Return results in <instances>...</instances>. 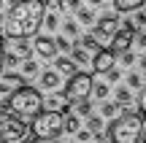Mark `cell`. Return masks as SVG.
Wrapping results in <instances>:
<instances>
[{
    "label": "cell",
    "mask_w": 146,
    "mask_h": 143,
    "mask_svg": "<svg viewBox=\"0 0 146 143\" xmlns=\"http://www.w3.org/2000/svg\"><path fill=\"white\" fill-rule=\"evenodd\" d=\"M43 14H46L43 0H14L5 14V35L33 38L43 27Z\"/></svg>",
    "instance_id": "6da1fadb"
},
{
    "label": "cell",
    "mask_w": 146,
    "mask_h": 143,
    "mask_svg": "<svg viewBox=\"0 0 146 143\" xmlns=\"http://www.w3.org/2000/svg\"><path fill=\"white\" fill-rule=\"evenodd\" d=\"M122 116L111 119V127H108V140L111 143H138V135L143 130V113L141 111H130L127 105Z\"/></svg>",
    "instance_id": "7a4b0ae2"
},
{
    "label": "cell",
    "mask_w": 146,
    "mask_h": 143,
    "mask_svg": "<svg viewBox=\"0 0 146 143\" xmlns=\"http://www.w3.org/2000/svg\"><path fill=\"white\" fill-rule=\"evenodd\" d=\"M5 105H8V111L19 113V116H35L41 111V92L27 86V84H22L16 89H11Z\"/></svg>",
    "instance_id": "3957f363"
},
{
    "label": "cell",
    "mask_w": 146,
    "mask_h": 143,
    "mask_svg": "<svg viewBox=\"0 0 146 143\" xmlns=\"http://www.w3.org/2000/svg\"><path fill=\"white\" fill-rule=\"evenodd\" d=\"M30 135V124L19 113L0 108V143H22Z\"/></svg>",
    "instance_id": "277c9868"
},
{
    "label": "cell",
    "mask_w": 146,
    "mask_h": 143,
    "mask_svg": "<svg viewBox=\"0 0 146 143\" xmlns=\"http://www.w3.org/2000/svg\"><path fill=\"white\" fill-rule=\"evenodd\" d=\"M30 132H33V138H38V140L57 138V135L62 132V113H57V111H43V108H41V111L33 116Z\"/></svg>",
    "instance_id": "5b68a950"
},
{
    "label": "cell",
    "mask_w": 146,
    "mask_h": 143,
    "mask_svg": "<svg viewBox=\"0 0 146 143\" xmlns=\"http://www.w3.org/2000/svg\"><path fill=\"white\" fill-rule=\"evenodd\" d=\"M89 92H92V76H89V73H78V70H76L73 76H68L65 95H68V100H70V103L89 97Z\"/></svg>",
    "instance_id": "8992f818"
},
{
    "label": "cell",
    "mask_w": 146,
    "mask_h": 143,
    "mask_svg": "<svg viewBox=\"0 0 146 143\" xmlns=\"http://www.w3.org/2000/svg\"><path fill=\"white\" fill-rule=\"evenodd\" d=\"M116 30H119V19H116V16H103V19H98V24H95L92 35H95V41H98L100 46H103V43L108 46Z\"/></svg>",
    "instance_id": "52a82bcc"
},
{
    "label": "cell",
    "mask_w": 146,
    "mask_h": 143,
    "mask_svg": "<svg viewBox=\"0 0 146 143\" xmlns=\"http://www.w3.org/2000/svg\"><path fill=\"white\" fill-rule=\"evenodd\" d=\"M70 105H73V103L68 100V95H65V92H57V89H52V95H49V97H41V108H43V111L68 113Z\"/></svg>",
    "instance_id": "ba28073f"
},
{
    "label": "cell",
    "mask_w": 146,
    "mask_h": 143,
    "mask_svg": "<svg viewBox=\"0 0 146 143\" xmlns=\"http://www.w3.org/2000/svg\"><path fill=\"white\" fill-rule=\"evenodd\" d=\"M89 62H92L95 73H106V70H111V68H114L116 54L111 51V49H98V51H95L92 57H89Z\"/></svg>",
    "instance_id": "9c48e42d"
},
{
    "label": "cell",
    "mask_w": 146,
    "mask_h": 143,
    "mask_svg": "<svg viewBox=\"0 0 146 143\" xmlns=\"http://www.w3.org/2000/svg\"><path fill=\"white\" fill-rule=\"evenodd\" d=\"M130 46H133V32H130V30H116L114 38H111V43H108V49H111L114 54L127 51Z\"/></svg>",
    "instance_id": "30bf717a"
},
{
    "label": "cell",
    "mask_w": 146,
    "mask_h": 143,
    "mask_svg": "<svg viewBox=\"0 0 146 143\" xmlns=\"http://www.w3.org/2000/svg\"><path fill=\"white\" fill-rule=\"evenodd\" d=\"M33 46H35V51L41 54V57H46V59H54V57H57L54 38H49V35H38L35 41H33Z\"/></svg>",
    "instance_id": "8fae6325"
},
{
    "label": "cell",
    "mask_w": 146,
    "mask_h": 143,
    "mask_svg": "<svg viewBox=\"0 0 146 143\" xmlns=\"http://www.w3.org/2000/svg\"><path fill=\"white\" fill-rule=\"evenodd\" d=\"M41 76V86L43 89H60V73L57 70H43V73H38Z\"/></svg>",
    "instance_id": "7c38bea8"
},
{
    "label": "cell",
    "mask_w": 146,
    "mask_h": 143,
    "mask_svg": "<svg viewBox=\"0 0 146 143\" xmlns=\"http://www.w3.org/2000/svg\"><path fill=\"white\" fill-rule=\"evenodd\" d=\"M54 70L57 73H65V76H73L76 73V62L70 57H54Z\"/></svg>",
    "instance_id": "4fadbf2b"
},
{
    "label": "cell",
    "mask_w": 146,
    "mask_h": 143,
    "mask_svg": "<svg viewBox=\"0 0 146 143\" xmlns=\"http://www.w3.org/2000/svg\"><path fill=\"white\" fill-rule=\"evenodd\" d=\"M81 127V119H78V113H62V132H76V130Z\"/></svg>",
    "instance_id": "5bb4252c"
},
{
    "label": "cell",
    "mask_w": 146,
    "mask_h": 143,
    "mask_svg": "<svg viewBox=\"0 0 146 143\" xmlns=\"http://www.w3.org/2000/svg\"><path fill=\"white\" fill-rule=\"evenodd\" d=\"M143 3H146V0H114L116 11H122V14H130V11L143 8Z\"/></svg>",
    "instance_id": "9a60e30c"
},
{
    "label": "cell",
    "mask_w": 146,
    "mask_h": 143,
    "mask_svg": "<svg viewBox=\"0 0 146 143\" xmlns=\"http://www.w3.org/2000/svg\"><path fill=\"white\" fill-rule=\"evenodd\" d=\"M130 100H133L130 86H116V92H114V103L116 105H130Z\"/></svg>",
    "instance_id": "2e32d148"
},
{
    "label": "cell",
    "mask_w": 146,
    "mask_h": 143,
    "mask_svg": "<svg viewBox=\"0 0 146 143\" xmlns=\"http://www.w3.org/2000/svg\"><path fill=\"white\" fill-rule=\"evenodd\" d=\"M89 57H92V54H89L84 46H73V51H70V59H73V62H78V65H87Z\"/></svg>",
    "instance_id": "e0dca14e"
},
{
    "label": "cell",
    "mask_w": 146,
    "mask_h": 143,
    "mask_svg": "<svg viewBox=\"0 0 146 143\" xmlns=\"http://www.w3.org/2000/svg\"><path fill=\"white\" fill-rule=\"evenodd\" d=\"M38 73H41V68H38L35 59H25V62H22V76H25V78H30V76H38Z\"/></svg>",
    "instance_id": "ac0fdd59"
},
{
    "label": "cell",
    "mask_w": 146,
    "mask_h": 143,
    "mask_svg": "<svg viewBox=\"0 0 146 143\" xmlns=\"http://www.w3.org/2000/svg\"><path fill=\"white\" fill-rule=\"evenodd\" d=\"M76 19H78V24H95L92 8H78V11H76Z\"/></svg>",
    "instance_id": "d6986e66"
},
{
    "label": "cell",
    "mask_w": 146,
    "mask_h": 143,
    "mask_svg": "<svg viewBox=\"0 0 146 143\" xmlns=\"http://www.w3.org/2000/svg\"><path fill=\"white\" fill-rule=\"evenodd\" d=\"M87 130H89V132H95V135H100V130H103V119L87 113Z\"/></svg>",
    "instance_id": "ffe728a7"
},
{
    "label": "cell",
    "mask_w": 146,
    "mask_h": 143,
    "mask_svg": "<svg viewBox=\"0 0 146 143\" xmlns=\"http://www.w3.org/2000/svg\"><path fill=\"white\" fill-rule=\"evenodd\" d=\"M89 95H95L98 100L108 97V84H106V81H98V84H95V81H92V92H89Z\"/></svg>",
    "instance_id": "44dd1931"
},
{
    "label": "cell",
    "mask_w": 146,
    "mask_h": 143,
    "mask_svg": "<svg viewBox=\"0 0 146 143\" xmlns=\"http://www.w3.org/2000/svg\"><path fill=\"white\" fill-rule=\"evenodd\" d=\"M116 111H119V105H116V103H103V105H100V113H103L106 119H114Z\"/></svg>",
    "instance_id": "7402d4cb"
},
{
    "label": "cell",
    "mask_w": 146,
    "mask_h": 143,
    "mask_svg": "<svg viewBox=\"0 0 146 143\" xmlns=\"http://www.w3.org/2000/svg\"><path fill=\"white\" fill-rule=\"evenodd\" d=\"M76 113L78 116H87V113H92V103L84 97V100H76Z\"/></svg>",
    "instance_id": "603a6c76"
},
{
    "label": "cell",
    "mask_w": 146,
    "mask_h": 143,
    "mask_svg": "<svg viewBox=\"0 0 146 143\" xmlns=\"http://www.w3.org/2000/svg\"><path fill=\"white\" fill-rule=\"evenodd\" d=\"M143 81L146 78H141V73H130V76H127V86H130V89H141Z\"/></svg>",
    "instance_id": "cb8c5ba5"
},
{
    "label": "cell",
    "mask_w": 146,
    "mask_h": 143,
    "mask_svg": "<svg viewBox=\"0 0 146 143\" xmlns=\"http://www.w3.org/2000/svg\"><path fill=\"white\" fill-rule=\"evenodd\" d=\"M43 24L49 27V30H57V24H60V19H57V14H43Z\"/></svg>",
    "instance_id": "d4e9b609"
},
{
    "label": "cell",
    "mask_w": 146,
    "mask_h": 143,
    "mask_svg": "<svg viewBox=\"0 0 146 143\" xmlns=\"http://www.w3.org/2000/svg\"><path fill=\"white\" fill-rule=\"evenodd\" d=\"M84 49H87L89 54H95V51L100 49V43L95 41V35H87V38H84Z\"/></svg>",
    "instance_id": "484cf974"
},
{
    "label": "cell",
    "mask_w": 146,
    "mask_h": 143,
    "mask_svg": "<svg viewBox=\"0 0 146 143\" xmlns=\"http://www.w3.org/2000/svg\"><path fill=\"white\" fill-rule=\"evenodd\" d=\"M116 57H119V62H122V65H133V62H135V54H133L130 49H127V51H119Z\"/></svg>",
    "instance_id": "4316f807"
},
{
    "label": "cell",
    "mask_w": 146,
    "mask_h": 143,
    "mask_svg": "<svg viewBox=\"0 0 146 143\" xmlns=\"http://www.w3.org/2000/svg\"><path fill=\"white\" fill-rule=\"evenodd\" d=\"M73 135H76V140H81V143H89V140H92V135H95V132H89V130H81V127H78V130H76Z\"/></svg>",
    "instance_id": "83f0119b"
},
{
    "label": "cell",
    "mask_w": 146,
    "mask_h": 143,
    "mask_svg": "<svg viewBox=\"0 0 146 143\" xmlns=\"http://www.w3.org/2000/svg\"><path fill=\"white\" fill-rule=\"evenodd\" d=\"M138 111L146 116V81H143V86H141V95H138Z\"/></svg>",
    "instance_id": "f1b7e54d"
},
{
    "label": "cell",
    "mask_w": 146,
    "mask_h": 143,
    "mask_svg": "<svg viewBox=\"0 0 146 143\" xmlns=\"http://www.w3.org/2000/svg\"><path fill=\"white\" fill-rule=\"evenodd\" d=\"M54 46H57L60 51H70V41H68V38H57V41H54Z\"/></svg>",
    "instance_id": "f546056e"
},
{
    "label": "cell",
    "mask_w": 146,
    "mask_h": 143,
    "mask_svg": "<svg viewBox=\"0 0 146 143\" xmlns=\"http://www.w3.org/2000/svg\"><path fill=\"white\" fill-rule=\"evenodd\" d=\"M65 32H68V35H78V24H76V22H65Z\"/></svg>",
    "instance_id": "4dcf8cb0"
},
{
    "label": "cell",
    "mask_w": 146,
    "mask_h": 143,
    "mask_svg": "<svg viewBox=\"0 0 146 143\" xmlns=\"http://www.w3.org/2000/svg\"><path fill=\"white\" fill-rule=\"evenodd\" d=\"M106 76H108V81H111V84H119V78H122V76H119V70H114V68H111V70H106Z\"/></svg>",
    "instance_id": "1f68e13d"
},
{
    "label": "cell",
    "mask_w": 146,
    "mask_h": 143,
    "mask_svg": "<svg viewBox=\"0 0 146 143\" xmlns=\"http://www.w3.org/2000/svg\"><path fill=\"white\" fill-rule=\"evenodd\" d=\"M11 89H14V86H11L5 78H0V95H11Z\"/></svg>",
    "instance_id": "d6a6232c"
},
{
    "label": "cell",
    "mask_w": 146,
    "mask_h": 143,
    "mask_svg": "<svg viewBox=\"0 0 146 143\" xmlns=\"http://www.w3.org/2000/svg\"><path fill=\"white\" fill-rule=\"evenodd\" d=\"M133 41H135L138 46H146V32H133Z\"/></svg>",
    "instance_id": "836d02e7"
},
{
    "label": "cell",
    "mask_w": 146,
    "mask_h": 143,
    "mask_svg": "<svg viewBox=\"0 0 146 143\" xmlns=\"http://www.w3.org/2000/svg\"><path fill=\"white\" fill-rule=\"evenodd\" d=\"M141 11V8H138ZM135 27H146V14L141 11V14H135Z\"/></svg>",
    "instance_id": "e575fe53"
},
{
    "label": "cell",
    "mask_w": 146,
    "mask_h": 143,
    "mask_svg": "<svg viewBox=\"0 0 146 143\" xmlns=\"http://www.w3.org/2000/svg\"><path fill=\"white\" fill-rule=\"evenodd\" d=\"M3 54H5V46H3V41H0V70H3Z\"/></svg>",
    "instance_id": "d590c367"
},
{
    "label": "cell",
    "mask_w": 146,
    "mask_h": 143,
    "mask_svg": "<svg viewBox=\"0 0 146 143\" xmlns=\"http://www.w3.org/2000/svg\"><path fill=\"white\" fill-rule=\"evenodd\" d=\"M138 143H146V130H141V135H138Z\"/></svg>",
    "instance_id": "8d00e7d4"
},
{
    "label": "cell",
    "mask_w": 146,
    "mask_h": 143,
    "mask_svg": "<svg viewBox=\"0 0 146 143\" xmlns=\"http://www.w3.org/2000/svg\"><path fill=\"white\" fill-rule=\"evenodd\" d=\"M22 143H41V140H38V138H30V140H27V138H25Z\"/></svg>",
    "instance_id": "74e56055"
},
{
    "label": "cell",
    "mask_w": 146,
    "mask_h": 143,
    "mask_svg": "<svg viewBox=\"0 0 146 143\" xmlns=\"http://www.w3.org/2000/svg\"><path fill=\"white\" fill-rule=\"evenodd\" d=\"M87 3H89V5H100L103 0H87Z\"/></svg>",
    "instance_id": "f35d334b"
},
{
    "label": "cell",
    "mask_w": 146,
    "mask_h": 143,
    "mask_svg": "<svg viewBox=\"0 0 146 143\" xmlns=\"http://www.w3.org/2000/svg\"><path fill=\"white\" fill-rule=\"evenodd\" d=\"M141 68L146 70V54H143V57H141Z\"/></svg>",
    "instance_id": "ab89813d"
},
{
    "label": "cell",
    "mask_w": 146,
    "mask_h": 143,
    "mask_svg": "<svg viewBox=\"0 0 146 143\" xmlns=\"http://www.w3.org/2000/svg\"><path fill=\"white\" fill-rule=\"evenodd\" d=\"M46 143H60V140H57V138H49V140H46Z\"/></svg>",
    "instance_id": "60d3db41"
},
{
    "label": "cell",
    "mask_w": 146,
    "mask_h": 143,
    "mask_svg": "<svg viewBox=\"0 0 146 143\" xmlns=\"http://www.w3.org/2000/svg\"><path fill=\"white\" fill-rule=\"evenodd\" d=\"M0 19H3V8H0Z\"/></svg>",
    "instance_id": "b9f144b4"
},
{
    "label": "cell",
    "mask_w": 146,
    "mask_h": 143,
    "mask_svg": "<svg viewBox=\"0 0 146 143\" xmlns=\"http://www.w3.org/2000/svg\"><path fill=\"white\" fill-rule=\"evenodd\" d=\"M98 143H103V140H98Z\"/></svg>",
    "instance_id": "7bdbcfd3"
}]
</instances>
